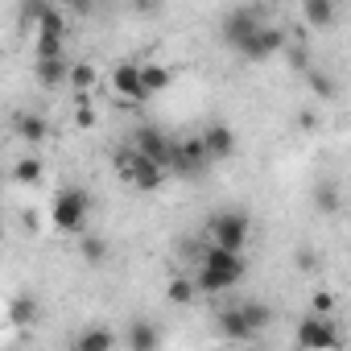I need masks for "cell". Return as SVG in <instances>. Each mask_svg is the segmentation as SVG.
<instances>
[{"instance_id":"8992f818","label":"cell","mask_w":351,"mask_h":351,"mask_svg":"<svg viewBox=\"0 0 351 351\" xmlns=\"http://www.w3.org/2000/svg\"><path fill=\"white\" fill-rule=\"evenodd\" d=\"M236 50H240L248 62H269L273 54H281V50H285V34H281L277 25L261 21V25H256V29H252L240 46H236Z\"/></svg>"},{"instance_id":"8fae6325","label":"cell","mask_w":351,"mask_h":351,"mask_svg":"<svg viewBox=\"0 0 351 351\" xmlns=\"http://www.w3.org/2000/svg\"><path fill=\"white\" fill-rule=\"evenodd\" d=\"M128 351H153L157 343H161V330L153 326V322H145V318H132L128 322V330H124V339H120Z\"/></svg>"},{"instance_id":"83f0119b","label":"cell","mask_w":351,"mask_h":351,"mask_svg":"<svg viewBox=\"0 0 351 351\" xmlns=\"http://www.w3.org/2000/svg\"><path fill=\"white\" fill-rule=\"evenodd\" d=\"M310 310H314V314H335V293L318 289V293L310 298Z\"/></svg>"},{"instance_id":"52a82bcc","label":"cell","mask_w":351,"mask_h":351,"mask_svg":"<svg viewBox=\"0 0 351 351\" xmlns=\"http://www.w3.org/2000/svg\"><path fill=\"white\" fill-rule=\"evenodd\" d=\"M112 91H116V99H124V104H145V91H141V62H116V71H112Z\"/></svg>"},{"instance_id":"ac0fdd59","label":"cell","mask_w":351,"mask_h":351,"mask_svg":"<svg viewBox=\"0 0 351 351\" xmlns=\"http://www.w3.org/2000/svg\"><path fill=\"white\" fill-rule=\"evenodd\" d=\"M116 343H120V335L116 330H104V326H91V330H83L75 339V347H83V351H112Z\"/></svg>"},{"instance_id":"d4e9b609","label":"cell","mask_w":351,"mask_h":351,"mask_svg":"<svg viewBox=\"0 0 351 351\" xmlns=\"http://www.w3.org/2000/svg\"><path fill=\"white\" fill-rule=\"evenodd\" d=\"M58 54H62V38H46V34L34 38V58H58Z\"/></svg>"},{"instance_id":"7a4b0ae2","label":"cell","mask_w":351,"mask_h":351,"mask_svg":"<svg viewBox=\"0 0 351 351\" xmlns=\"http://www.w3.org/2000/svg\"><path fill=\"white\" fill-rule=\"evenodd\" d=\"M91 211H95V199H91L83 186H62V191L54 195L50 223H54V232H62V236H79V232H87Z\"/></svg>"},{"instance_id":"f1b7e54d","label":"cell","mask_w":351,"mask_h":351,"mask_svg":"<svg viewBox=\"0 0 351 351\" xmlns=\"http://www.w3.org/2000/svg\"><path fill=\"white\" fill-rule=\"evenodd\" d=\"M71 5H75L79 13H91V9H95V0H71Z\"/></svg>"},{"instance_id":"5b68a950","label":"cell","mask_w":351,"mask_h":351,"mask_svg":"<svg viewBox=\"0 0 351 351\" xmlns=\"http://www.w3.org/2000/svg\"><path fill=\"white\" fill-rule=\"evenodd\" d=\"M207 165H211V157H207V149H203V141H199V136L169 141V161H165V169L182 173V178H199Z\"/></svg>"},{"instance_id":"9c48e42d","label":"cell","mask_w":351,"mask_h":351,"mask_svg":"<svg viewBox=\"0 0 351 351\" xmlns=\"http://www.w3.org/2000/svg\"><path fill=\"white\" fill-rule=\"evenodd\" d=\"M199 141H203V149H207L211 161H228V157H236V132H232L228 124H207Z\"/></svg>"},{"instance_id":"3957f363","label":"cell","mask_w":351,"mask_h":351,"mask_svg":"<svg viewBox=\"0 0 351 351\" xmlns=\"http://www.w3.org/2000/svg\"><path fill=\"white\" fill-rule=\"evenodd\" d=\"M248 236H252V219H248L244 211H215V215L207 219V244L244 252Z\"/></svg>"},{"instance_id":"e0dca14e","label":"cell","mask_w":351,"mask_h":351,"mask_svg":"<svg viewBox=\"0 0 351 351\" xmlns=\"http://www.w3.org/2000/svg\"><path fill=\"white\" fill-rule=\"evenodd\" d=\"M95 83H99V71H95L91 62H71V71H66V87H75L79 95H91Z\"/></svg>"},{"instance_id":"9a60e30c","label":"cell","mask_w":351,"mask_h":351,"mask_svg":"<svg viewBox=\"0 0 351 351\" xmlns=\"http://www.w3.org/2000/svg\"><path fill=\"white\" fill-rule=\"evenodd\" d=\"M169 83H173L169 66H161V62H141V91H145V99H149V95H161Z\"/></svg>"},{"instance_id":"5bb4252c","label":"cell","mask_w":351,"mask_h":351,"mask_svg":"<svg viewBox=\"0 0 351 351\" xmlns=\"http://www.w3.org/2000/svg\"><path fill=\"white\" fill-rule=\"evenodd\" d=\"M66 71H71L66 54H58V58H38V66H34V75H38L42 87H66Z\"/></svg>"},{"instance_id":"d6986e66","label":"cell","mask_w":351,"mask_h":351,"mask_svg":"<svg viewBox=\"0 0 351 351\" xmlns=\"http://www.w3.org/2000/svg\"><path fill=\"white\" fill-rule=\"evenodd\" d=\"M165 298H169L173 306H191V302L199 298L195 277H169V281H165Z\"/></svg>"},{"instance_id":"4316f807","label":"cell","mask_w":351,"mask_h":351,"mask_svg":"<svg viewBox=\"0 0 351 351\" xmlns=\"http://www.w3.org/2000/svg\"><path fill=\"white\" fill-rule=\"evenodd\" d=\"M75 124H79V128H95V124H99V112L87 104V95H79V108H75Z\"/></svg>"},{"instance_id":"ffe728a7","label":"cell","mask_w":351,"mask_h":351,"mask_svg":"<svg viewBox=\"0 0 351 351\" xmlns=\"http://www.w3.org/2000/svg\"><path fill=\"white\" fill-rule=\"evenodd\" d=\"M42 173H46L42 161H38L34 153H25V157L13 165V182H17V186H38V182H42Z\"/></svg>"},{"instance_id":"603a6c76","label":"cell","mask_w":351,"mask_h":351,"mask_svg":"<svg viewBox=\"0 0 351 351\" xmlns=\"http://www.w3.org/2000/svg\"><path fill=\"white\" fill-rule=\"evenodd\" d=\"M83 240H79V256L87 261V265H104L108 261V240H99V236H87V232H79Z\"/></svg>"},{"instance_id":"277c9868","label":"cell","mask_w":351,"mask_h":351,"mask_svg":"<svg viewBox=\"0 0 351 351\" xmlns=\"http://www.w3.org/2000/svg\"><path fill=\"white\" fill-rule=\"evenodd\" d=\"M293 343H298L302 351H330V347L343 343V335H339V326H335L330 314H314V310H310L306 318H298Z\"/></svg>"},{"instance_id":"cb8c5ba5","label":"cell","mask_w":351,"mask_h":351,"mask_svg":"<svg viewBox=\"0 0 351 351\" xmlns=\"http://www.w3.org/2000/svg\"><path fill=\"white\" fill-rule=\"evenodd\" d=\"M314 207H318L322 215H335V211H339V191H335L330 182L318 186V191H314Z\"/></svg>"},{"instance_id":"6da1fadb","label":"cell","mask_w":351,"mask_h":351,"mask_svg":"<svg viewBox=\"0 0 351 351\" xmlns=\"http://www.w3.org/2000/svg\"><path fill=\"white\" fill-rule=\"evenodd\" d=\"M244 277H248L244 252H232V248H219V244H207V248L199 252V273H195L199 293H228V289H236Z\"/></svg>"},{"instance_id":"7402d4cb","label":"cell","mask_w":351,"mask_h":351,"mask_svg":"<svg viewBox=\"0 0 351 351\" xmlns=\"http://www.w3.org/2000/svg\"><path fill=\"white\" fill-rule=\"evenodd\" d=\"M240 314H244V322H248V330H252V335H261V330L273 322V310H269L265 302H244V306H240Z\"/></svg>"},{"instance_id":"44dd1931","label":"cell","mask_w":351,"mask_h":351,"mask_svg":"<svg viewBox=\"0 0 351 351\" xmlns=\"http://www.w3.org/2000/svg\"><path fill=\"white\" fill-rule=\"evenodd\" d=\"M9 318H13L17 326H34V322H38V298H34V293H21V298H13V306H9Z\"/></svg>"},{"instance_id":"30bf717a","label":"cell","mask_w":351,"mask_h":351,"mask_svg":"<svg viewBox=\"0 0 351 351\" xmlns=\"http://www.w3.org/2000/svg\"><path fill=\"white\" fill-rule=\"evenodd\" d=\"M132 149L141 153V157H149V161H157V165H165L169 161V136L161 132V128H136V136H132Z\"/></svg>"},{"instance_id":"ba28073f","label":"cell","mask_w":351,"mask_h":351,"mask_svg":"<svg viewBox=\"0 0 351 351\" xmlns=\"http://www.w3.org/2000/svg\"><path fill=\"white\" fill-rule=\"evenodd\" d=\"M256 25H261V13L244 5V9H232V13L223 17L219 34H223V42H228V46H240V42H244V38H248V34H252Z\"/></svg>"},{"instance_id":"4fadbf2b","label":"cell","mask_w":351,"mask_h":351,"mask_svg":"<svg viewBox=\"0 0 351 351\" xmlns=\"http://www.w3.org/2000/svg\"><path fill=\"white\" fill-rule=\"evenodd\" d=\"M302 21L310 29H330L339 21V9H335V0H302Z\"/></svg>"},{"instance_id":"484cf974","label":"cell","mask_w":351,"mask_h":351,"mask_svg":"<svg viewBox=\"0 0 351 351\" xmlns=\"http://www.w3.org/2000/svg\"><path fill=\"white\" fill-rule=\"evenodd\" d=\"M310 91H314L318 99H335V95H339V91H335V79L322 75V71H310Z\"/></svg>"},{"instance_id":"2e32d148","label":"cell","mask_w":351,"mask_h":351,"mask_svg":"<svg viewBox=\"0 0 351 351\" xmlns=\"http://www.w3.org/2000/svg\"><path fill=\"white\" fill-rule=\"evenodd\" d=\"M219 335L223 339H236V343H244V339H256L252 330H248V322H244V314H240V306H232V310H219Z\"/></svg>"},{"instance_id":"7c38bea8","label":"cell","mask_w":351,"mask_h":351,"mask_svg":"<svg viewBox=\"0 0 351 351\" xmlns=\"http://www.w3.org/2000/svg\"><path fill=\"white\" fill-rule=\"evenodd\" d=\"M13 132H17L25 145H42V141L50 136V124H46V116H38V112H17V116H13Z\"/></svg>"}]
</instances>
